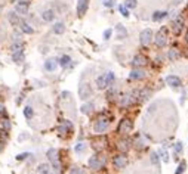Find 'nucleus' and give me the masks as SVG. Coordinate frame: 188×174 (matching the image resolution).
<instances>
[{
  "label": "nucleus",
  "mask_w": 188,
  "mask_h": 174,
  "mask_svg": "<svg viewBox=\"0 0 188 174\" xmlns=\"http://www.w3.org/2000/svg\"><path fill=\"white\" fill-rule=\"evenodd\" d=\"M86 148H87V146H86V143H83V142H79L76 146H74V150H76L77 154H82V152H85V150H86Z\"/></svg>",
  "instance_id": "34"
},
{
  "label": "nucleus",
  "mask_w": 188,
  "mask_h": 174,
  "mask_svg": "<svg viewBox=\"0 0 188 174\" xmlns=\"http://www.w3.org/2000/svg\"><path fill=\"white\" fill-rule=\"evenodd\" d=\"M58 65H59V64H58V59L49 58L46 62H44V69H46V71H51V72H52V71H55V69L58 68Z\"/></svg>",
  "instance_id": "13"
},
{
  "label": "nucleus",
  "mask_w": 188,
  "mask_h": 174,
  "mask_svg": "<svg viewBox=\"0 0 188 174\" xmlns=\"http://www.w3.org/2000/svg\"><path fill=\"white\" fill-rule=\"evenodd\" d=\"M24 115H25L27 120H31V118H33V115H34V111H33V108H31V106H25V108H24Z\"/></svg>",
  "instance_id": "35"
},
{
  "label": "nucleus",
  "mask_w": 188,
  "mask_h": 174,
  "mask_svg": "<svg viewBox=\"0 0 188 174\" xmlns=\"http://www.w3.org/2000/svg\"><path fill=\"white\" fill-rule=\"evenodd\" d=\"M153 40V31H151V28H145V30H142L141 34H139V42L142 46H148L150 43Z\"/></svg>",
  "instance_id": "5"
},
{
  "label": "nucleus",
  "mask_w": 188,
  "mask_h": 174,
  "mask_svg": "<svg viewBox=\"0 0 188 174\" xmlns=\"http://www.w3.org/2000/svg\"><path fill=\"white\" fill-rule=\"evenodd\" d=\"M37 171H39V174H51V165L49 164H40L37 167Z\"/></svg>",
  "instance_id": "27"
},
{
  "label": "nucleus",
  "mask_w": 188,
  "mask_h": 174,
  "mask_svg": "<svg viewBox=\"0 0 188 174\" xmlns=\"http://www.w3.org/2000/svg\"><path fill=\"white\" fill-rule=\"evenodd\" d=\"M53 33L55 34H64L65 33V24L64 22H56V24L53 25Z\"/></svg>",
  "instance_id": "23"
},
{
  "label": "nucleus",
  "mask_w": 188,
  "mask_h": 174,
  "mask_svg": "<svg viewBox=\"0 0 188 174\" xmlns=\"http://www.w3.org/2000/svg\"><path fill=\"white\" fill-rule=\"evenodd\" d=\"M108 125H110V118L101 117V118L96 120V123H95V125H94V130H95V133L101 134V133H104L107 128H108Z\"/></svg>",
  "instance_id": "1"
},
{
  "label": "nucleus",
  "mask_w": 188,
  "mask_h": 174,
  "mask_svg": "<svg viewBox=\"0 0 188 174\" xmlns=\"http://www.w3.org/2000/svg\"><path fill=\"white\" fill-rule=\"evenodd\" d=\"M0 10H2V8H0Z\"/></svg>",
  "instance_id": "50"
},
{
  "label": "nucleus",
  "mask_w": 188,
  "mask_h": 174,
  "mask_svg": "<svg viewBox=\"0 0 188 174\" xmlns=\"http://www.w3.org/2000/svg\"><path fill=\"white\" fill-rule=\"evenodd\" d=\"M71 130H73V124H71L70 121H64L62 125L59 127V134H67V133H70Z\"/></svg>",
  "instance_id": "20"
},
{
  "label": "nucleus",
  "mask_w": 188,
  "mask_h": 174,
  "mask_svg": "<svg viewBox=\"0 0 188 174\" xmlns=\"http://www.w3.org/2000/svg\"><path fill=\"white\" fill-rule=\"evenodd\" d=\"M102 5L105 8H113L116 5V0H102Z\"/></svg>",
  "instance_id": "43"
},
{
  "label": "nucleus",
  "mask_w": 188,
  "mask_h": 174,
  "mask_svg": "<svg viewBox=\"0 0 188 174\" xmlns=\"http://www.w3.org/2000/svg\"><path fill=\"white\" fill-rule=\"evenodd\" d=\"M150 161H151V164H153L154 167H160V157H159V154L151 152V155H150Z\"/></svg>",
  "instance_id": "28"
},
{
  "label": "nucleus",
  "mask_w": 188,
  "mask_h": 174,
  "mask_svg": "<svg viewBox=\"0 0 188 174\" xmlns=\"http://www.w3.org/2000/svg\"><path fill=\"white\" fill-rule=\"evenodd\" d=\"M181 152H182V143H181V142H176V143L173 145V158L178 159V155H179Z\"/></svg>",
  "instance_id": "30"
},
{
  "label": "nucleus",
  "mask_w": 188,
  "mask_h": 174,
  "mask_svg": "<svg viewBox=\"0 0 188 174\" xmlns=\"http://www.w3.org/2000/svg\"><path fill=\"white\" fill-rule=\"evenodd\" d=\"M92 96V89L87 83H82L79 86V98L82 100H87Z\"/></svg>",
  "instance_id": "3"
},
{
  "label": "nucleus",
  "mask_w": 188,
  "mask_h": 174,
  "mask_svg": "<svg viewBox=\"0 0 188 174\" xmlns=\"http://www.w3.org/2000/svg\"><path fill=\"white\" fill-rule=\"evenodd\" d=\"M15 10H17V13H19V15H27V12H28V3L27 2H19V3H17Z\"/></svg>",
  "instance_id": "15"
},
{
  "label": "nucleus",
  "mask_w": 188,
  "mask_h": 174,
  "mask_svg": "<svg viewBox=\"0 0 188 174\" xmlns=\"http://www.w3.org/2000/svg\"><path fill=\"white\" fill-rule=\"evenodd\" d=\"M148 64V61H147L145 56H142V55H136L133 61H132V65L133 68H142V66H145Z\"/></svg>",
  "instance_id": "10"
},
{
  "label": "nucleus",
  "mask_w": 188,
  "mask_h": 174,
  "mask_svg": "<svg viewBox=\"0 0 188 174\" xmlns=\"http://www.w3.org/2000/svg\"><path fill=\"white\" fill-rule=\"evenodd\" d=\"M182 28H184V18L179 15V17H176L173 19V33L178 35L182 31Z\"/></svg>",
  "instance_id": "11"
},
{
  "label": "nucleus",
  "mask_w": 188,
  "mask_h": 174,
  "mask_svg": "<svg viewBox=\"0 0 188 174\" xmlns=\"http://www.w3.org/2000/svg\"><path fill=\"white\" fill-rule=\"evenodd\" d=\"M70 174H83V171L80 170V168H77V167H74L71 171H70Z\"/></svg>",
  "instance_id": "46"
},
{
  "label": "nucleus",
  "mask_w": 188,
  "mask_h": 174,
  "mask_svg": "<svg viewBox=\"0 0 188 174\" xmlns=\"http://www.w3.org/2000/svg\"><path fill=\"white\" fill-rule=\"evenodd\" d=\"M80 109H82V112H83V114L89 115V114H92V111H94V103H85Z\"/></svg>",
  "instance_id": "32"
},
{
  "label": "nucleus",
  "mask_w": 188,
  "mask_h": 174,
  "mask_svg": "<svg viewBox=\"0 0 188 174\" xmlns=\"http://www.w3.org/2000/svg\"><path fill=\"white\" fill-rule=\"evenodd\" d=\"M166 17H167V12H166V10H157V12H154L153 21L154 22H160V21L164 19Z\"/></svg>",
  "instance_id": "21"
},
{
  "label": "nucleus",
  "mask_w": 188,
  "mask_h": 174,
  "mask_svg": "<svg viewBox=\"0 0 188 174\" xmlns=\"http://www.w3.org/2000/svg\"><path fill=\"white\" fill-rule=\"evenodd\" d=\"M12 58H13V62H17V64H22V61H24V52H22V50H19V52H13Z\"/></svg>",
  "instance_id": "26"
},
{
  "label": "nucleus",
  "mask_w": 188,
  "mask_h": 174,
  "mask_svg": "<svg viewBox=\"0 0 188 174\" xmlns=\"http://www.w3.org/2000/svg\"><path fill=\"white\" fill-rule=\"evenodd\" d=\"M120 13H121V15H123V17L125 18H128L129 15H130V13H129V9L126 8V6H125V5H120Z\"/></svg>",
  "instance_id": "42"
},
{
  "label": "nucleus",
  "mask_w": 188,
  "mask_h": 174,
  "mask_svg": "<svg viewBox=\"0 0 188 174\" xmlns=\"http://www.w3.org/2000/svg\"><path fill=\"white\" fill-rule=\"evenodd\" d=\"M185 39H187V42H188V33H187V37H185Z\"/></svg>",
  "instance_id": "48"
},
{
  "label": "nucleus",
  "mask_w": 188,
  "mask_h": 174,
  "mask_svg": "<svg viewBox=\"0 0 188 174\" xmlns=\"http://www.w3.org/2000/svg\"><path fill=\"white\" fill-rule=\"evenodd\" d=\"M105 165V158H101L99 155H94L89 159V167L92 170H101Z\"/></svg>",
  "instance_id": "4"
},
{
  "label": "nucleus",
  "mask_w": 188,
  "mask_h": 174,
  "mask_svg": "<svg viewBox=\"0 0 188 174\" xmlns=\"http://www.w3.org/2000/svg\"><path fill=\"white\" fill-rule=\"evenodd\" d=\"M28 157H31V154H28V152H25V154H19L17 157L18 161H24V159H27Z\"/></svg>",
  "instance_id": "44"
},
{
  "label": "nucleus",
  "mask_w": 188,
  "mask_h": 174,
  "mask_svg": "<svg viewBox=\"0 0 188 174\" xmlns=\"http://www.w3.org/2000/svg\"><path fill=\"white\" fill-rule=\"evenodd\" d=\"M10 2H18V0H10Z\"/></svg>",
  "instance_id": "49"
},
{
  "label": "nucleus",
  "mask_w": 188,
  "mask_h": 174,
  "mask_svg": "<svg viewBox=\"0 0 188 174\" xmlns=\"http://www.w3.org/2000/svg\"><path fill=\"white\" fill-rule=\"evenodd\" d=\"M166 83H167V86H171L172 89H178V87L182 86L181 78L176 77V75H167V77H166Z\"/></svg>",
  "instance_id": "9"
},
{
  "label": "nucleus",
  "mask_w": 188,
  "mask_h": 174,
  "mask_svg": "<svg viewBox=\"0 0 188 174\" xmlns=\"http://www.w3.org/2000/svg\"><path fill=\"white\" fill-rule=\"evenodd\" d=\"M150 96H151V90L145 87V89H142V90L138 93V100H141V102H144V100H148L150 99Z\"/></svg>",
  "instance_id": "16"
},
{
  "label": "nucleus",
  "mask_w": 188,
  "mask_h": 174,
  "mask_svg": "<svg viewBox=\"0 0 188 174\" xmlns=\"http://www.w3.org/2000/svg\"><path fill=\"white\" fill-rule=\"evenodd\" d=\"M132 127H133L132 121H130L129 118H125V120H121V121H120V125H119V128H117V131H119L120 134H125V133L130 131V130H132Z\"/></svg>",
  "instance_id": "7"
},
{
  "label": "nucleus",
  "mask_w": 188,
  "mask_h": 174,
  "mask_svg": "<svg viewBox=\"0 0 188 174\" xmlns=\"http://www.w3.org/2000/svg\"><path fill=\"white\" fill-rule=\"evenodd\" d=\"M181 56L179 50L176 49V47H172L171 50H169V53H167V58H169V61H172V62H175V61H178Z\"/></svg>",
  "instance_id": "18"
},
{
  "label": "nucleus",
  "mask_w": 188,
  "mask_h": 174,
  "mask_svg": "<svg viewBox=\"0 0 188 174\" xmlns=\"http://www.w3.org/2000/svg\"><path fill=\"white\" fill-rule=\"evenodd\" d=\"M19 27H21L22 33H25V34H33V33H34V30L31 28V25H28L27 22H22V21H21V24H19Z\"/></svg>",
  "instance_id": "31"
},
{
  "label": "nucleus",
  "mask_w": 188,
  "mask_h": 174,
  "mask_svg": "<svg viewBox=\"0 0 188 174\" xmlns=\"http://www.w3.org/2000/svg\"><path fill=\"white\" fill-rule=\"evenodd\" d=\"M116 31H117V39H119V40H121V39H126V37H128V31H126V28H125L121 24H117V27H116Z\"/></svg>",
  "instance_id": "17"
},
{
  "label": "nucleus",
  "mask_w": 188,
  "mask_h": 174,
  "mask_svg": "<svg viewBox=\"0 0 188 174\" xmlns=\"http://www.w3.org/2000/svg\"><path fill=\"white\" fill-rule=\"evenodd\" d=\"M185 167H187V164H185V161H182V162H179V165H178V168H176V171H175V174H182L184 171H185Z\"/></svg>",
  "instance_id": "41"
},
{
  "label": "nucleus",
  "mask_w": 188,
  "mask_h": 174,
  "mask_svg": "<svg viewBox=\"0 0 188 174\" xmlns=\"http://www.w3.org/2000/svg\"><path fill=\"white\" fill-rule=\"evenodd\" d=\"M70 62H71V58H70L68 55H64V56H61V58L58 59V64H59L62 68H67V66L70 65Z\"/></svg>",
  "instance_id": "25"
},
{
  "label": "nucleus",
  "mask_w": 188,
  "mask_h": 174,
  "mask_svg": "<svg viewBox=\"0 0 188 174\" xmlns=\"http://www.w3.org/2000/svg\"><path fill=\"white\" fill-rule=\"evenodd\" d=\"M154 43H155L157 47H164V46H166V43H167L166 28H163V30H160V31L157 33V35L154 37Z\"/></svg>",
  "instance_id": "6"
},
{
  "label": "nucleus",
  "mask_w": 188,
  "mask_h": 174,
  "mask_svg": "<svg viewBox=\"0 0 188 174\" xmlns=\"http://www.w3.org/2000/svg\"><path fill=\"white\" fill-rule=\"evenodd\" d=\"M59 154H58V150L56 149H49L48 150V158H49V161L52 162V167H53V170H59L61 168V164H59V157H58Z\"/></svg>",
  "instance_id": "2"
},
{
  "label": "nucleus",
  "mask_w": 188,
  "mask_h": 174,
  "mask_svg": "<svg viewBox=\"0 0 188 174\" xmlns=\"http://www.w3.org/2000/svg\"><path fill=\"white\" fill-rule=\"evenodd\" d=\"M105 77V81H107V86H113V83H114V80H116V75H114V72H107V74L104 75Z\"/></svg>",
  "instance_id": "33"
},
{
  "label": "nucleus",
  "mask_w": 188,
  "mask_h": 174,
  "mask_svg": "<svg viewBox=\"0 0 188 174\" xmlns=\"http://www.w3.org/2000/svg\"><path fill=\"white\" fill-rule=\"evenodd\" d=\"M2 149H3V148H2V143H0V152H2Z\"/></svg>",
  "instance_id": "47"
},
{
  "label": "nucleus",
  "mask_w": 188,
  "mask_h": 174,
  "mask_svg": "<svg viewBox=\"0 0 188 174\" xmlns=\"http://www.w3.org/2000/svg\"><path fill=\"white\" fill-rule=\"evenodd\" d=\"M136 5H138V0H125V6L128 9L136 8Z\"/></svg>",
  "instance_id": "38"
},
{
  "label": "nucleus",
  "mask_w": 188,
  "mask_h": 174,
  "mask_svg": "<svg viewBox=\"0 0 188 174\" xmlns=\"http://www.w3.org/2000/svg\"><path fill=\"white\" fill-rule=\"evenodd\" d=\"M129 77L132 80H142V78H145V71L141 69V68H133V71L130 72Z\"/></svg>",
  "instance_id": "14"
},
{
  "label": "nucleus",
  "mask_w": 188,
  "mask_h": 174,
  "mask_svg": "<svg viewBox=\"0 0 188 174\" xmlns=\"http://www.w3.org/2000/svg\"><path fill=\"white\" fill-rule=\"evenodd\" d=\"M87 6H89L87 0H79V3H77V15L79 17H85L86 12H87Z\"/></svg>",
  "instance_id": "12"
},
{
  "label": "nucleus",
  "mask_w": 188,
  "mask_h": 174,
  "mask_svg": "<svg viewBox=\"0 0 188 174\" xmlns=\"http://www.w3.org/2000/svg\"><path fill=\"white\" fill-rule=\"evenodd\" d=\"M94 149L96 150V152H99V150H102V149H104V142H101V140H96V142H94Z\"/></svg>",
  "instance_id": "40"
},
{
  "label": "nucleus",
  "mask_w": 188,
  "mask_h": 174,
  "mask_svg": "<svg viewBox=\"0 0 188 174\" xmlns=\"http://www.w3.org/2000/svg\"><path fill=\"white\" fill-rule=\"evenodd\" d=\"M96 86H98V89H99V90L107 89L108 86H107V81H105V77H102V75H101V77H98V78H96Z\"/></svg>",
  "instance_id": "29"
},
{
  "label": "nucleus",
  "mask_w": 188,
  "mask_h": 174,
  "mask_svg": "<svg viewBox=\"0 0 188 174\" xmlns=\"http://www.w3.org/2000/svg\"><path fill=\"white\" fill-rule=\"evenodd\" d=\"M113 164H114V167L116 168H125L126 167V164H128V158L125 157L123 154H120V155H116V157L113 158Z\"/></svg>",
  "instance_id": "8"
},
{
  "label": "nucleus",
  "mask_w": 188,
  "mask_h": 174,
  "mask_svg": "<svg viewBox=\"0 0 188 174\" xmlns=\"http://www.w3.org/2000/svg\"><path fill=\"white\" fill-rule=\"evenodd\" d=\"M111 34H113V30H105L104 31V40H110Z\"/></svg>",
  "instance_id": "45"
},
{
  "label": "nucleus",
  "mask_w": 188,
  "mask_h": 174,
  "mask_svg": "<svg viewBox=\"0 0 188 174\" xmlns=\"http://www.w3.org/2000/svg\"><path fill=\"white\" fill-rule=\"evenodd\" d=\"M159 157L163 159V162H169V154L166 149H160L159 150Z\"/></svg>",
  "instance_id": "37"
},
{
  "label": "nucleus",
  "mask_w": 188,
  "mask_h": 174,
  "mask_svg": "<svg viewBox=\"0 0 188 174\" xmlns=\"http://www.w3.org/2000/svg\"><path fill=\"white\" fill-rule=\"evenodd\" d=\"M9 22L13 25V27H18V25L21 24V19H19V17H18L17 13L10 12V13H9Z\"/></svg>",
  "instance_id": "24"
},
{
  "label": "nucleus",
  "mask_w": 188,
  "mask_h": 174,
  "mask_svg": "<svg viewBox=\"0 0 188 174\" xmlns=\"http://www.w3.org/2000/svg\"><path fill=\"white\" fill-rule=\"evenodd\" d=\"M129 145H130V140H121L119 143V149L121 150V152H126V150L129 149Z\"/></svg>",
  "instance_id": "36"
},
{
  "label": "nucleus",
  "mask_w": 188,
  "mask_h": 174,
  "mask_svg": "<svg viewBox=\"0 0 188 174\" xmlns=\"http://www.w3.org/2000/svg\"><path fill=\"white\" fill-rule=\"evenodd\" d=\"M2 128H3V131H9L10 130V121H9L8 118L2 120Z\"/></svg>",
  "instance_id": "39"
},
{
  "label": "nucleus",
  "mask_w": 188,
  "mask_h": 174,
  "mask_svg": "<svg viewBox=\"0 0 188 174\" xmlns=\"http://www.w3.org/2000/svg\"><path fill=\"white\" fill-rule=\"evenodd\" d=\"M42 18H43V21H46V22H52L55 19V12L51 10V9H48V10H44L42 13Z\"/></svg>",
  "instance_id": "19"
},
{
  "label": "nucleus",
  "mask_w": 188,
  "mask_h": 174,
  "mask_svg": "<svg viewBox=\"0 0 188 174\" xmlns=\"http://www.w3.org/2000/svg\"><path fill=\"white\" fill-rule=\"evenodd\" d=\"M132 103H133V99H132V96H130V94H126V96H123V98H121L120 106H121V108H128V106H130Z\"/></svg>",
  "instance_id": "22"
}]
</instances>
